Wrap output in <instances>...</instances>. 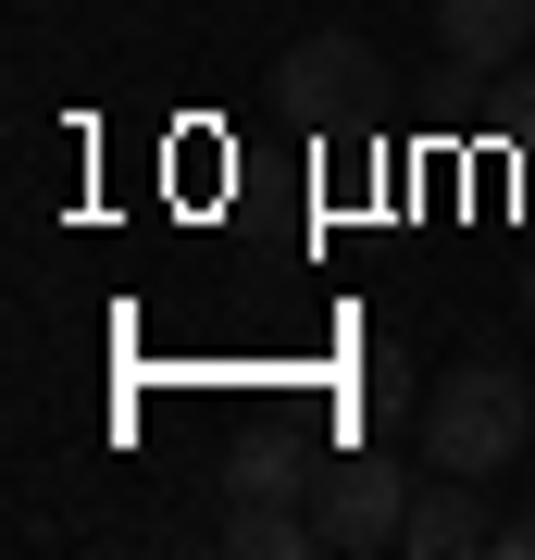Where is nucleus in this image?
Masks as SVG:
<instances>
[{"label": "nucleus", "mask_w": 535, "mask_h": 560, "mask_svg": "<svg viewBox=\"0 0 535 560\" xmlns=\"http://www.w3.org/2000/svg\"><path fill=\"white\" fill-rule=\"evenodd\" d=\"M411 436H423V474H511L523 436H535V374L523 361H449L437 386H423V411H411Z\"/></svg>", "instance_id": "f257e3e1"}, {"label": "nucleus", "mask_w": 535, "mask_h": 560, "mask_svg": "<svg viewBox=\"0 0 535 560\" xmlns=\"http://www.w3.org/2000/svg\"><path fill=\"white\" fill-rule=\"evenodd\" d=\"M411 499H423V486L398 474L386 448H337V460L312 474V523H324V548H337V560L398 548V536H411Z\"/></svg>", "instance_id": "f03ea898"}, {"label": "nucleus", "mask_w": 535, "mask_h": 560, "mask_svg": "<svg viewBox=\"0 0 535 560\" xmlns=\"http://www.w3.org/2000/svg\"><path fill=\"white\" fill-rule=\"evenodd\" d=\"M374 38H349V25H312V38H299L287 62H275V88H287V113H361L374 101Z\"/></svg>", "instance_id": "7ed1b4c3"}, {"label": "nucleus", "mask_w": 535, "mask_h": 560, "mask_svg": "<svg viewBox=\"0 0 535 560\" xmlns=\"http://www.w3.org/2000/svg\"><path fill=\"white\" fill-rule=\"evenodd\" d=\"M474 548H498V523H486V474H423L398 560H474Z\"/></svg>", "instance_id": "20e7f679"}, {"label": "nucleus", "mask_w": 535, "mask_h": 560, "mask_svg": "<svg viewBox=\"0 0 535 560\" xmlns=\"http://www.w3.org/2000/svg\"><path fill=\"white\" fill-rule=\"evenodd\" d=\"M535 38V0H437V50L449 75H511Z\"/></svg>", "instance_id": "39448f33"}, {"label": "nucleus", "mask_w": 535, "mask_h": 560, "mask_svg": "<svg viewBox=\"0 0 535 560\" xmlns=\"http://www.w3.org/2000/svg\"><path fill=\"white\" fill-rule=\"evenodd\" d=\"M224 548H237V560H312L324 523H312V499H237V511H224Z\"/></svg>", "instance_id": "423d86ee"}, {"label": "nucleus", "mask_w": 535, "mask_h": 560, "mask_svg": "<svg viewBox=\"0 0 535 560\" xmlns=\"http://www.w3.org/2000/svg\"><path fill=\"white\" fill-rule=\"evenodd\" d=\"M312 474H324V460L312 448H237V474H224V499H312Z\"/></svg>", "instance_id": "0eeeda50"}, {"label": "nucleus", "mask_w": 535, "mask_h": 560, "mask_svg": "<svg viewBox=\"0 0 535 560\" xmlns=\"http://www.w3.org/2000/svg\"><path fill=\"white\" fill-rule=\"evenodd\" d=\"M398 411H411V386H398V349H361V361H349V423H361V436H386Z\"/></svg>", "instance_id": "6e6552de"}, {"label": "nucleus", "mask_w": 535, "mask_h": 560, "mask_svg": "<svg viewBox=\"0 0 535 560\" xmlns=\"http://www.w3.org/2000/svg\"><path fill=\"white\" fill-rule=\"evenodd\" d=\"M498 560H535V511H523V523H498Z\"/></svg>", "instance_id": "1a4fd4ad"}, {"label": "nucleus", "mask_w": 535, "mask_h": 560, "mask_svg": "<svg viewBox=\"0 0 535 560\" xmlns=\"http://www.w3.org/2000/svg\"><path fill=\"white\" fill-rule=\"evenodd\" d=\"M511 138H523V150H535V88H523V101H511Z\"/></svg>", "instance_id": "9d476101"}, {"label": "nucleus", "mask_w": 535, "mask_h": 560, "mask_svg": "<svg viewBox=\"0 0 535 560\" xmlns=\"http://www.w3.org/2000/svg\"><path fill=\"white\" fill-rule=\"evenodd\" d=\"M523 312H535V261H523Z\"/></svg>", "instance_id": "9b49d317"}]
</instances>
